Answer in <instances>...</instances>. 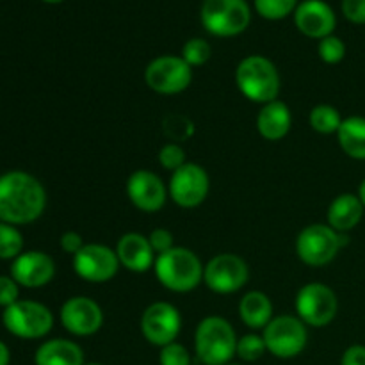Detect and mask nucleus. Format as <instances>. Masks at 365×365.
I'll return each instance as SVG.
<instances>
[{"label": "nucleus", "mask_w": 365, "mask_h": 365, "mask_svg": "<svg viewBox=\"0 0 365 365\" xmlns=\"http://www.w3.org/2000/svg\"><path fill=\"white\" fill-rule=\"evenodd\" d=\"M200 18L209 34L234 38L248 29L252 9L246 0H203Z\"/></svg>", "instance_id": "obj_5"}, {"label": "nucleus", "mask_w": 365, "mask_h": 365, "mask_svg": "<svg viewBox=\"0 0 365 365\" xmlns=\"http://www.w3.org/2000/svg\"><path fill=\"white\" fill-rule=\"evenodd\" d=\"M298 0H255V9L266 20H282L294 13Z\"/></svg>", "instance_id": "obj_28"}, {"label": "nucleus", "mask_w": 365, "mask_h": 365, "mask_svg": "<svg viewBox=\"0 0 365 365\" xmlns=\"http://www.w3.org/2000/svg\"><path fill=\"white\" fill-rule=\"evenodd\" d=\"M145 82L159 95H178L192 82V68L180 56L155 57L145 70Z\"/></svg>", "instance_id": "obj_11"}, {"label": "nucleus", "mask_w": 365, "mask_h": 365, "mask_svg": "<svg viewBox=\"0 0 365 365\" xmlns=\"http://www.w3.org/2000/svg\"><path fill=\"white\" fill-rule=\"evenodd\" d=\"M11 355H9V348L0 341V365H9Z\"/></svg>", "instance_id": "obj_39"}, {"label": "nucleus", "mask_w": 365, "mask_h": 365, "mask_svg": "<svg viewBox=\"0 0 365 365\" xmlns=\"http://www.w3.org/2000/svg\"><path fill=\"white\" fill-rule=\"evenodd\" d=\"M307 324L298 316H278L262 330L267 351L277 359H294L302 355L309 342Z\"/></svg>", "instance_id": "obj_8"}, {"label": "nucleus", "mask_w": 365, "mask_h": 365, "mask_svg": "<svg viewBox=\"0 0 365 365\" xmlns=\"http://www.w3.org/2000/svg\"><path fill=\"white\" fill-rule=\"evenodd\" d=\"M160 365H191V355L187 348L182 346L180 342H171V344L160 348L159 353Z\"/></svg>", "instance_id": "obj_32"}, {"label": "nucleus", "mask_w": 365, "mask_h": 365, "mask_svg": "<svg viewBox=\"0 0 365 365\" xmlns=\"http://www.w3.org/2000/svg\"><path fill=\"white\" fill-rule=\"evenodd\" d=\"M168 191H170V198L178 207L195 209V207L202 205L209 196V173L200 164L185 163L184 166L171 173Z\"/></svg>", "instance_id": "obj_12"}, {"label": "nucleus", "mask_w": 365, "mask_h": 365, "mask_svg": "<svg viewBox=\"0 0 365 365\" xmlns=\"http://www.w3.org/2000/svg\"><path fill=\"white\" fill-rule=\"evenodd\" d=\"M148 241L157 255H160V253H166L168 250L175 248L173 234H171L170 230H166V228H155V230H152V234L148 235Z\"/></svg>", "instance_id": "obj_34"}, {"label": "nucleus", "mask_w": 365, "mask_h": 365, "mask_svg": "<svg viewBox=\"0 0 365 365\" xmlns=\"http://www.w3.org/2000/svg\"><path fill=\"white\" fill-rule=\"evenodd\" d=\"M36 365H86L81 346L68 339H52L36 349Z\"/></svg>", "instance_id": "obj_22"}, {"label": "nucleus", "mask_w": 365, "mask_h": 365, "mask_svg": "<svg viewBox=\"0 0 365 365\" xmlns=\"http://www.w3.org/2000/svg\"><path fill=\"white\" fill-rule=\"evenodd\" d=\"M182 330V316L175 305L168 302H155L141 316V334L157 348L177 341Z\"/></svg>", "instance_id": "obj_14"}, {"label": "nucleus", "mask_w": 365, "mask_h": 365, "mask_svg": "<svg viewBox=\"0 0 365 365\" xmlns=\"http://www.w3.org/2000/svg\"><path fill=\"white\" fill-rule=\"evenodd\" d=\"M11 277L21 287H45L56 277V262L43 252H25L13 260Z\"/></svg>", "instance_id": "obj_17"}, {"label": "nucleus", "mask_w": 365, "mask_h": 365, "mask_svg": "<svg viewBox=\"0 0 365 365\" xmlns=\"http://www.w3.org/2000/svg\"><path fill=\"white\" fill-rule=\"evenodd\" d=\"M116 255L121 266L127 267L132 273H146L155 264V252L148 237L138 232H128L121 235L116 245Z\"/></svg>", "instance_id": "obj_19"}, {"label": "nucleus", "mask_w": 365, "mask_h": 365, "mask_svg": "<svg viewBox=\"0 0 365 365\" xmlns=\"http://www.w3.org/2000/svg\"><path fill=\"white\" fill-rule=\"evenodd\" d=\"M239 317L252 330H264L273 319V303L262 291H250L239 302Z\"/></svg>", "instance_id": "obj_23"}, {"label": "nucleus", "mask_w": 365, "mask_h": 365, "mask_svg": "<svg viewBox=\"0 0 365 365\" xmlns=\"http://www.w3.org/2000/svg\"><path fill=\"white\" fill-rule=\"evenodd\" d=\"M359 198H360V202H362L364 207H365V178H364L362 184H360V187H359Z\"/></svg>", "instance_id": "obj_40"}, {"label": "nucleus", "mask_w": 365, "mask_h": 365, "mask_svg": "<svg viewBox=\"0 0 365 365\" xmlns=\"http://www.w3.org/2000/svg\"><path fill=\"white\" fill-rule=\"evenodd\" d=\"M61 324L75 337H91L102 328V307L88 296H73L61 307Z\"/></svg>", "instance_id": "obj_15"}, {"label": "nucleus", "mask_w": 365, "mask_h": 365, "mask_svg": "<svg viewBox=\"0 0 365 365\" xmlns=\"http://www.w3.org/2000/svg\"><path fill=\"white\" fill-rule=\"evenodd\" d=\"M267 351L262 335L248 334L237 341V356L242 362H257Z\"/></svg>", "instance_id": "obj_29"}, {"label": "nucleus", "mask_w": 365, "mask_h": 365, "mask_svg": "<svg viewBox=\"0 0 365 365\" xmlns=\"http://www.w3.org/2000/svg\"><path fill=\"white\" fill-rule=\"evenodd\" d=\"M337 141L346 155L355 160H365V118L349 116L342 120Z\"/></svg>", "instance_id": "obj_24"}, {"label": "nucleus", "mask_w": 365, "mask_h": 365, "mask_svg": "<svg viewBox=\"0 0 365 365\" xmlns=\"http://www.w3.org/2000/svg\"><path fill=\"white\" fill-rule=\"evenodd\" d=\"M155 277L164 289L173 292H191L203 282V269L200 257L187 248H171L157 255Z\"/></svg>", "instance_id": "obj_2"}, {"label": "nucleus", "mask_w": 365, "mask_h": 365, "mask_svg": "<svg viewBox=\"0 0 365 365\" xmlns=\"http://www.w3.org/2000/svg\"><path fill=\"white\" fill-rule=\"evenodd\" d=\"M317 53H319V59L323 61V63L337 64L346 57V45L341 38H337V36H327V38H323L319 41Z\"/></svg>", "instance_id": "obj_30"}, {"label": "nucleus", "mask_w": 365, "mask_h": 365, "mask_svg": "<svg viewBox=\"0 0 365 365\" xmlns=\"http://www.w3.org/2000/svg\"><path fill=\"white\" fill-rule=\"evenodd\" d=\"M164 130L166 134L173 139L175 143L185 141L187 138H191L195 128H192V123L184 116H168L164 120Z\"/></svg>", "instance_id": "obj_33"}, {"label": "nucleus", "mask_w": 365, "mask_h": 365, "mask_svg": "<svg viewBox=\"0 0 365 365\" xmlns=\"http://www.w3.org/2000/svg\"><path fill=\"white\" fill-rule=\"evenodd\" d=\"M2 323L9 334L20 339H41L52 331L53 316L48 307L31 299H18L2 314Z\"/></svg>", "instance_id": "obj_7"}, {"label": "nucleus", "mask_w": 365, "mask_h": 365, "mask_svg": "<svg viewBox=\"0 0 365 365\" xmlns=\"http://www.w3.org/2000/svg\"><path fill=\"white\" fill-rule=\"evenodd\" d=\"M309 123L319 134H337V130L341 128L342 118L341 113L334 106L321 103V106H316L310 110Z\"/></svg>", "instance_id": "obj_25"}, {"label": "nucleus", "mask_w": 365, "mask_h": 365, "mask_svg": "<svg viewBox=\"0 0 365 365\" xmlns=\"http://www.w3.org/2000/svg\"><path fill=\"white\" fill-rule=\"evenodd\" d=\"M168 195V185L153 171L138 170L128 177L127 196L132 205L143 212H159L166 205Z\"/></svg>", "instance_id": "obj_16"}, {"label": "nucleus", "mask_w": 365, "mask_h": 365, "mask_svg": "<svg viewBox=\"0 0 365 365\" xmlns=\"http://www.w3.org/2000/svg\"><path fill=\"white\" fill-rule=\"evenodd\" d=\"M228 365H239V364H228Z\"/></svg>", "instance_id": "obj_43"}, {"label": "nucleus", "mask_w": 365, "mask_h": 365, "mask_svg": "<svg viewBox=\"0 0 365 365\" xmlns=\"http://www.w3.org/2000/svg\"><path fill=\"white\" fill-rule=\"evenodd\" d=\"M159 163L164 170L171 171V173L177 171L178 168H182L187 163L185 160L184 146L178 145V143H166L159 152Z\"/></svg>", "instance_id": "obj_31"}, {"label": "nucleus", "mask_w": 365, "mask_h": 365, "mask_svg": "<svg viewBox=\"0 0 365 365\" xmlns=\"http://www.w3.org/2000/svg\"><path fill=\"white\" fill-rule=\"evenodd\" d=\"M46 207L41 182L25 171H7L0 177V221L29 225L38 220Z\"/></svg>", "instance_id": "obj_1"}, {"label": "nucleus", "mask_w": 365, "mask_h": 365, "mask_svg": "<svg viewBox=\"0 0 365 365\" xmlns=\"http://www.w3.org/2000/svg\"><path fill=\"white\" fill-rule=\"evenodd\" d=\"M210 56H212V46L203 38H191L189 41H185L180 53L182 59L191 68L203 66L210 59Z\"/></svg>", "instance_id": "obj_27"}, {"label": "nucleus", "mask_w": 365, "mask_h": 365, "mask_svg": "<svg viewBox=\"0 0 365 365\" xmlns=\"http://www.w3.org/2000/svg\"><path fill=\"white\" fill-rule=\"evenodd\" d=\"M84 239L78 232H64L63 237H61V248H63L64 253L68 255H77L82 248H84Z\"/></svg>", "instance_id": "obj_37"}, {"label": "nucleus", "mask_w": 365, "mask_h": 365, "mask_svg": "<svg viewBox=\"0 0 365 365\" xmlns=\"http://www.w3.org/2000/svg\"><path fill=\"white\" fill-rule=\"evenodd\" d=\"M250 280V267L235 253H220L205 264L203 284L216 294H234Z\"/></svg>", "instance_id": "obj_10"}, {"label": "nucleus", "mask_w": 365, "mask_h": 365, "mask_svg": "<svg viewBox=\"0 0 365 365\" xmlns=\"http://www.w3.org/2000/svg\"><path fill=\"white\" fill-rule=\"evenodd\" d=\"M294 24L307 38L323 39L331 36L337 25L334 9L323 0H305L294 11Z\"/></svg>", "instance_id": "obj_18"}, {"label": "nucleus", "mask_w": 365, "mask_h": 365, "mask_svg": "<svg viewBox=\"0 0 365 365\" xmlns=\"http://www.w3.org/2000/svg\"><path fill=\"white\" fill-rule=\"evenodd\" d=\"M20 289L18 284L13 280V277H0V307L7 309L13 303L18 302Z\"/></svg>", "instance_id": "obj_35"}, {"label": "nucleus", "mask_w": 365, "mask_h": 365, "mask_svg": "<svg viewBox=\"0 0 365 365\" xmlns=\"http://www.w3.org/2000/svg\"><path fill=\"white\" fill-rule=\"evenodd\" d=\"M292 127V114L287 103L282 100L266 103L257 116L259 134L267 141H280L289 134Z\"/></svg>", "instance_id": "obj_21"}, {"label": "nucleus", "mask_w": 365, "mask_h": 365, "mask_svg": "<svg viewBox=\"0 0 365 365\" xmlns=\"http://www.w3.org/2000/svg\"><path fill=\"white\" fill-rule=\"evenodd\" d=\"M116 250L98 242H86L84 248L73 255V269L78 278L91 284H106L120 271Z\"/></svg>", "instance_id": "obj_13"}, {"label": "nucleus", "mask_w": 365, "mask_h": 365, "mask_svg": "<svg viewBox=\"0 0 365 365\" xmlns=\"http://www.w3.org/2000/svg\"><path fill=\"white\" fill-rule=\"evenodd\" d=\"M348 245V234H339L330 225L314 223L303 228L296 239V253L307 266L321 267L337 257Z\"/></svg>", "instance_id": "obj_6"}, {"label": "nucleus", "mask_w": 365, "mask_h": 365, "mask_svg": "<svg viewBox=\"0 0 365 365\" xmlns=\"http://www.w3.org/2000/svg\"><path fill=\"white\" fill-rule=\"evenodd\" d=\"M43 2H46V4H59V2H63V0H43Z\"/></svg>", "instance_id": "obj_41"}, {"label": "nucleus", "mask_w": 365, "mask_h": 365, "mask_svg": "<svg viewBox=\"0 0 365 365\" xmlns=\"http://www.w3.org/2000/svg\"><path fill=\"white\" fill-rule=\"evenodd\" d=\"M364 203L360 202L359 195L353 192H342L328 207V225L339 234H348L355 230L364 217Z\"/></svg>", "instance_id": "obj_20"}, {"label": "nucleus", "mask_w": 365, "mask_h": 365, "mask_svg": "<svg viewBox=\"0 0 365 365\" xmlns=\"http://www.w3.org/2000/svg\"><path fill=\"white\" fill-rule=\"evenodd\" d=\"M86 365H103V364H98V362H89V364H86Z\"/></svg>", "instance_id": "obj_42"}, {"label": "nucleus", "mask_w": 365, "mask_h": 365, "mask_svg": "<svg viewBox=\"0 0 365 365\" xmlns=\"http://www.w3.org/2000/svg\"><path fill=\"white\" fill-rule=\"evenodd\" d=\"M341 365H365V346H349L342 355Z\"/></svg>", "instance_id": "obj_38"}, {"label": "nucleus", "mask_w": 365, "mask_h": 365, "mask_svg": "<svg viewBox=\"0 0 365 365\" xmlns=\"http://www.w3.org/2000/svg\"><path fill=\"white\" fill-rule=\"evenodd\" d=\"M235 84L250 102L266 106L278 100L282 78L277 66L267 57L248 56L235 68Z\"/></svg>", "instance_id": "obj_4"}, {"label": "nucleus", "mask_w": 365, "mask_h": 365, "mask_svg": "<svg viewBox=\"0 0 365 365\" xmlns=\"http://www.w3.org/2000/svg\"><path fill=\"white\" fill-rule=\"evenodd\" d=\"M342 13L351 24H365V0H342Z\"/></svg>", "instance_id": "obj_36"}, {"label": "nucleus", "mask_w": 365, "mask_h": 365, "mask_svg": "<svg viewBox=\"0 0 365 365\" xmlns=\"http://www.w3.org/2000/svg\"><path fill=\"white\" fill-rule=\"evenodd\" d=\"M296 314L299 319L312 328L328 327L339 312V299L334 289L321 282L303 285L296 294Z\"/></svg>", "instance_id": "obj_9"}, {"label": "nucleus", "mask_w": 365, "mask_h": 365, "mask_svg": "<svg viewBox=\"0 0 365 365\" xmlns=\"http://www.w3.org/2000/svg\"><path fill=\"white\" fill-rule=\"evenodd\" d=\"M24 250V235L14 225L0 223V259L14 260Z\"/></svg>", "instance_id": "obj_26"}, {"label": "nucleus", "mask_w": 365, "mask_h": 365, "mask_svg": "<svg viewBox=\"0 0 365 365\" xmlns=\"http://www.w3.org/2000/svg\"><path fill=\"white\" fill-rule=\"evenodd\" d=\"M237 341L234 327L227 319L209 316L196 327V356L203 365H228L237 355Z\"/></svg>", "instance_id": "obj_3"}]
</instances>
